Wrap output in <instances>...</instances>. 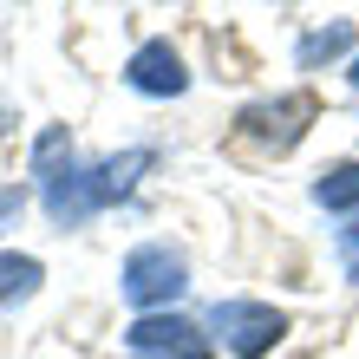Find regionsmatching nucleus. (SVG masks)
Listing matches in <instances>:
<instances>
[{
  "label": "nucleus",
  "mask_w": 359,
  "mask_h": 359,
  "mask_svg": "<svg viewBox=\"0 0 359 359\" xmlns=\"http://www.w3.org/2000/svg\"><path fill=\"white\" fill-rule=\"evenodd\" d=\"M189 287V268L177 248H163V242H144L124 255V301L144 307V313H157V307H170L177 294Z\"/></svg>",
  "instance_id": "obj_1"
},
{
  "label": "nucleus",
  "mask_w": 359,
  "mask_h": 359,
  "mask_svg": "<svg viewBox=\"0 0 359 359\" xmlns=\"http://www.w3.org/2000/svg\"><path fill=\"white\" fill-rule=\"evenodd\" d=\"M209 327L222 333V346L236 353V359H262V353L281 346L287 313H281V307H268V301H216Z\"/></svg>",
  "instance_id": "obj_2"
},
{
  "label": "nucleus",
  "mask_w": 359,
  "mask_h": 359,
  "mask_svg": "<svg viewBox=\"0 0 359 359\" xmlns=\"http://www.w3.org/2000/svg\"><path fill=\"white\" fill-rule=\"evenodd\" d=\"M124 340H131L137 359H209V333L196 320H183V313H137L131 327H124Z\"/></svg>",
  "instance_id": "obj_3"
},
{
  "label": "nucleus",
  "mask_w": 359,
  "mask_h": 359,
  "mask_svg": "<svg viewBox=\"0 0 359 359\" xmlns=\"http://www.w3.org/2000/svg\"><path fill=\"white\" fill-rule=\"evenodd\" d=\"M124 79H131V92H144V98H177V92H189L183 53L170 46V39H151V46H137V53H131V66H124Z\"/></svg>",
  "instance_id": "obj_4"
},
{
  "label": "nucleus",
  "mask_w": 359,
  "mask_h": 359,
  "mask_svg": "<svg viewBox=\"0 0 359 359\" xmlns=\"http://www.w3.org/2000/svg\"><path fill=\"white\" fill-rule=\"evenodd\" d=\"M39 203H46V216H53L59 229L98 216V209H104V196H98V170H72V163H66L59 177L39 183Z\"/></svg>",
  "instance_id": "obj_5"
},
{
  "label": "nucleus",
  "mask_w": 359,
  "mask_h": 359,
  "mask_svg": "<svg viewBox=\"0 0 359 359\" xmlns=\"http://www.w3.org/2000/svg\"><path fill=\"white\" fill-rule=\"evenodd\" d=\"M307 118H313V98H307V92H287V98H274V104H248V111H242V131L255 137V144L287 151V144L301 137Z\"/></svg>",
  "instance_id": "obj_6"
},
{
  "label": "nucleus",
  "mask_w": 359,
  "mask_h": 359,
  "mask_svg": "<svg viewBox=\"0 0 359 359\" xmlns=\"http://www.w3.org/2000/svg\"><path fill=\"white\" fill-rule=\"evenodd\" d=\"M151 163H157L151 151H124V157H104V163H98V196H104V203L131 196V189H137V177L151 170Z\"/></svg>",
  "instance_id": "obj_7"
},
{
  "label": "nucleus",
  "mask_w": 359,
  "mask_h": 359,
  "mask_svg": "<svg viewBox=\"0 0 359 359\" xmlns=\"http://www.w3.org/2000/svg\"><path fill=\"white\" fill-rule=\"evenodd\" d=\"M313 203H320V209H340V216H353V209H359V163H333V170L313 183Z\"/></svg>",
  "instance_id": "obj_8"
},
{
  "label": "nucleus",
  "mask_w": 359,
  "mask_h": 359,
  "mask_svg": "<svg viewBox=\"0 0 359 359\" xmlns=\"http://www.w3.org/2000/svg\"><path fill=\"white\" fill-rule=\"evenodd\" d=\"M39 281H46V268H39L33 255H0V307H7V301H27Z\"/></svg>",
  "instance_id": "obj_9"
},
{
  "label": "nucleus",
  "mask_w": 359,
  "mask_h": 359,
  "mask_svg": "<svg viewBox=\"0 0 359 359\" xmlns=\"http://www.w3.org/2000/svg\"><path fill=\"white\" fill-rule=\"evenodd\" d=\"M66 163H72V137H66V131L53 124V131L33 144V177L46 183V177H59V170H66Z\"/></svg>",
  "instance_id": "obj_10"
},
{
  "label": "nucleus",
  "mask_w": 359,
  "mask_h": 359,
  "mask_svg": "<svg viewBox=\"0 0 359 359\" xmlns=\"http://www.w3.org/2000/svg\"><path fill=\"white\" fill-rule=\"evenodd\" d=\"M353 46V33L346 27H327V33H313V39H301V59L313 66V59H327V53H346Z\"/></svg>",
  "instance_id": "obj_11"
},
{
  "label": "nucleus",
  "mask_w": 359,
  "mask_h": 359,
  "mask_svg": "<svg viewBox=\"0 0 359 359\" xmlns=\"http://www.w3.org/2000/svg\"><path fill=\"white\" fill-rule=\"evenodd\" d=\"M340 268H346V281H359V222L340 229Z\"/></svg>",
  "instance_id": "obj_12"
},
{
  "label": "nucleus",
  "mask_w": 359,
  "mask_h": 359,
  "mask_svg": "<svg viewBox=\"0 0 359 359\" xmlns=\"http://www.w3.org/2000/svg\"><path fill=\"white\" fill-rule=\"evenodd\" d=\"M353 86H359V59H353Z\"/></svg>",
  "instance_id": "obj_13"
}]
</instances>
